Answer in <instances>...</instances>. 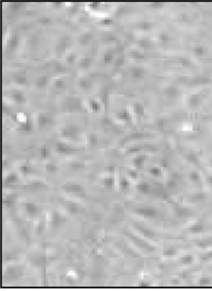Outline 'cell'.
Instances as JSON below:
<instances>
[{
	"label": "cell",
	"instance_id": "6da1fadb",
	"mask_svg": "<svg viewBox=\"0 0 212 291\" xmlns=\"http://www.w3.org/2000/svg\"><path fill=\"white\" fill-rule=\"evenodd\" d=\"M80 130L75 125H67L60 131V135L63 137L69 139H77L80 137Z\"/></svg>",
	"mask_w": 212,
	"mask_h": 291
},
{
	"label": "cell",
	"instance_id": "7a4b0ae2",
	"mask_svg": "<svg viewBox=\"0 0 212 291\" xmlns=\"http://www.w3.org/2000/svg\"><path fill=\"white\" fill-rule=\"evenodd\" d=\"M37 122L39 129H44L53 123V118L46 114H39L37 117Z\"/></svg>",
	"mask_w": 212,
	"mask_h": 291
},
{
	"label": "cell",
	"instance_id": "3957f363",
	"mask_svg": "<svg viewBox=\"0 0 212 291\" xmlns=\"http://www.w3.org/2000/svg\"><path fill=\"white\" fill-rule=\"evenodd\" d=\"M11 100L18 103V104H24L26 102V97L25 96L20 92L19 90H15V91H12L11 94Z\"/></svg>",
	"mask_w": 212,
	"mask_h": 291
},
{
	"label": "cell",
	"instance_id": "277c9868",
	"mask_svg": "<svg viewBox=\"0 0 212 291\" xmlns=\"http://www.w3.org/2000/svg\"><path fill=\"white\" fill-rule=\"evenodd\" d=\"M54 147H55V151L60 154H70L74 151L73 148H71L69 145L64 143H56Z\"/></svg>",
	"mask_w": 212,
	"mask_h": 291
},
{
	"label": "cell",
	"instance_id": "5b68a950",
	"mask_svg": "<svg viewBox=\"0 0 212 291\" xmlns=\"http://www.w3.org/2000/svg\"><path fill=\"white\" fill-rule=\"evenodd\" d=\"M93 39H94V34L92 32H83L79 38V42L82 46H86V45H88L93 40Z\"/></svg>",
	"mask_w": 212,
	"mask_h": 291
},
{
	"label": "cell",
	"instance_id": "8992f818",
	"mask_svg": "<svg viewBox=\"0 0 212 291\" xmlns=\"http://www.w3.org/2000/svg\"><path fill=\"white\" fill-rule=\"evenodd\" d=\"M69 44H70V40L68 39V37H64V38H62V39L59 41V43L57 44L56 50H57L58 52L62 53V52H64V51L66 50V48L68 47Z\"/></svg>",
	"mask_w": 212,
	"mask_h": 291
},
{
	"label": "cell",
	"instance_id": "52a82bcc",
	"mask_svg": "<svg viewBox=\"0 0 212 291\" xmlns=\"http://www.w3.org/2000/svg\"><path fill=\"white\" fill-rule=\"evenodd\" d=\"M93 85H94L93 81L90 79H88V78H83V79H81L79 81V86H80V87L82 90H84V91H89V90H91L92 87H93Z\"/></svg>",
	"mask_w": 212,
	"mask_h": 291
},
{
	"label": "cell",
	"instance_id": "ba28073f",
	"mask_svg": "<svg viewBox=\"0 0 212 291\" xmlns=\"http://www.w3.org/2000/svg\"><path fill=\"white\" fill-rule=\"evenodd\" d=\"M13 80L16 83L19 85H25L27 82V78L26 75L25 73H18L13 76Z\"/></svg>",
	"mask_w": 212,
	"mask_h": 291
},
{
	"label": "cell",
	"instance_id": "9c48e42d",
	"mask_svg": "<svg viewBox=\"0 0 212 291\" xmlns=\"http://www.w3.org/2000/svg\"><path fill=\"white\" fill-rule=\"evenodd\" d=\"M93 64V59L89 57H84L81 58L79 61V65L81 68H88Z\"/></svg>",
	"mask_w": 212,
	"mask_h": 291
},
{
	"label": "cell",
	"instance_id": "30bf717a",
	"mask_svg": "<svg viewBox=\"0 0 212 291\" xmlns=\"http://www.w3.org/2000/svg\"><path fill=\"white\" fill-rule=\"evenodd\" d=\"M19 129L21 130L23 132H30L32 129V125L30 121H25V122H22L19 123Z\"/></svg>",
	"mask_w": 212,
	"mask_h": 291
},
{
	"label": "cell",
	"instance_id": "8fae6325",
	"mask_svg": "<svg viewBox=\"0 0 212 291\" xmlns=\"http://www.w3.org/2000/svg\"><path fill=\"white\" fill-rule=\"evenodd\" d=\"M47 81H48V79H47V77L46 76H45V75H42V76H40V77H39L37 80H36V82H35V84H36V87H38V88H43L44 87H45L46 86V84H47Z\"/></svg>",
	"mask_w": 212,
	"mask_h": 291
},
{
	"label": "cell",
	"instance_id": "7c38bea8",
	"mask_svg": "<svg viewBox=\"0 0 212 291\" xmlns=\"http://www.w3.org/2000/svg\"><path fill=\"white\" fill-rule=\"evenodd\" d=\"M39 155L41 158H47L50 156V151L46 146L43 145L39 150Z\"/></svg>",
	"mask_w": 212,
	"mask_h": 291
},
{
	"label": "cell",
	"instance_id": "4fadbf2b",
	"mask_svg": "<svg viewBox=\"0 0 212 291\" xmlns=\"http://www.w3.org/2000/svg\"><path fill=\"white\" fill-rule=\"evenodd\" d=\"M89 107L94 112H99L100 110V104L96 100H91L89 101Z\"/></svg>",
	"mask_w": 212,
	"mask_h": 291
},
{
	"label": "cell",
	"instance_id": "5bb4252c",
	"mask_svg": "<svg viewBox=\"0 0 212 291\" xmlns=\"http://www.w3.org/2000/svg\"><path fill=\"white\" fill-rule=\"evenodd\" d=\"M19 37H18L17 35H12V36L11 37V39H10L9 41H8V46H9L10 48H14V47L18 46V45H19Z\"/></svg>",
	"mask_w": 212,
	"mask_h": 291
},
{
	"label": "cell",
	"instance_id": "9a60e30c",
	"mask_svg": "<svg viewBox=\"0 0 212 291\" xmlns=\"http://www.w3.org/2000/svg\"><path fill=\"white\" fill-rule=\"evenodd\" d=\"M99 143V138H98V137L96 136L95 134H90L89 136H88V143L90 144V145H92V146H94V145H96L97 143Z\"/></svg>",
	"mask_w": 212,
	"mask_h": 291
},
{
	"label": "cell",
	"instance_id": "2e32d148",
	"mask_svg": "<svg viewBox=\"0 0 212 291\" xmlns=\"http://www.w3.org/2000/svg\"><path fill=\"white\" fill-rule=\"evenodd\" d=\"M39 22L43 25H49L52 23V19L47 16H42V17L39 18Z\"/></svg>",
	"mask_w": 212,
	"mask_h": 291
},
{
	"label": "cell",
	"instance_id": "e0dca14e",
	"mask_svg": "<svg viewBox=\"0 0 212 291\" xmlns=\"http://www.w3.org/2000/svg\"><path fill=\"white\" fill-rule=\"evenodd\" d=\"M77 60V55L74 53H71L66 56V61L68 64H73Z\"/></svg>",
	"mask_w": 212,
	"mask_h": 291
},
{
	"label": "cell",
	"instance_id": "ac0fdd59",
	"mask_svg": "<svg viewBox=\"0 0 212 291\" xmlns=\"http://www.w3.org/2000/svg\"><path fill=\"white\" fill-rule=\"evenodd\" d=\"M103 60L105 63H110L113 60V54H111L110 52H106L103 55Z\"/></svg>",
	"mask_w": 212,
	"mask_h": 291
},
{
	"label": "cell",
	"instance_id": "d6986e66",
	"mask_svg": "<svg viewBox=\"0 0 212 291\" xmlns=\"http://www.w3.org/2000/svg\"><path fill=\"white\" fill-rule=\"evenodd\" d=\"M64 86H65V82L61 79H58L54 81V87L57 88H62L64 87Z\"/></svg>",
	"mask_w": 212,
	"mask_h": 291
},
{
	"label": "cell",
	"instance_id": "ffe728a7",
	"mask_svg": "<svg viewBox=\"0 0 212 291\" xmlns=\"http://www.w3.org/2000/svg\"><path fill=\"white\" fill-rule=\"evenodd\" d=\"M56 169H57V166L53 163H49L46 164V170L48 172H54Z\"/></svg>",
	"mask_w": 212,
	"mask_h": 291
},
{
	"label": "cell",
	"instance_id": "44dd1931",
	"mask_svg": "<svg viewBox=\"0 0 212 291\" xmlns=\"http://www.w3.org/2000/svg\"><path fill=\"white\" fill-rule=\"evenodd\" d=\"M22 7V4L20 3H12L11 4V8L13 11H19Z\"/></svg>",
	"mask_w": 212,
	"mask_h": 291
},
{
	"label": "cell",
	"instance_id": "7402d4cb",
	"mask_svg": "<svg viewBox=\"0 0 212 291\" xmlns=\"http://www.w3.org/2000/svg\"><path fill=\"white\" fill-rule=\"evenodd\" d=\"M20 170L22 171V172H28L31 170V168H30V166H28L26 164H23L21 168H20Z\"/></svg>",
	"mask_w": 212,
	"mask_h": 291
}]
</instances>
